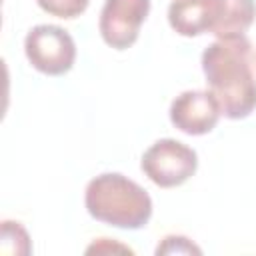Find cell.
Listing matches in <instances>:
<instances>
[{
  "instance_id": "9",
  "label": "cell",
  "mask_w": 256,
  "mask_h": 256,
  "mask_svg": "<svg viewBox=\"0 0 256 256\" xmlns=\"http://www.w3.org/2000/svg\"><path fill=\"white\" fill-rule=\"evenodd\" d=\"M0 252L2 254H16L26 256L32 252V242L26 228L20 222L4 220L0 230Z\"/></svg>"
},
{
  "instance_id": "10",
  "label": "cell",
  "mask_w": 256,
  "mask_h": 256,
  "mask_svg": "<svg viewBox=\"0 0 256 256\" xmlns=\"http://www.w3.org/2000/svg\"><path fill=\"white\" fill-rule=\"evenodd\" d=\"M36 4L50 16L72 20L78 18L90 4V0H36Z\"/></svg>"
},
{
  "instance_id": "3",
  "label": "cell",
  "mask_w": 256,
  "mask_h": 256,
  "mask_svg": "<svg viewBox=\"0 0 256 256\" xmlns=\"http://www.w3.org/2000/svg\"><path fill=\"white\" fill-rule=\"evenodd\" d=\"M140 168L156 186L176 188L196 174L198 156L184 142L174 138H162L156 140L142 154Z\"/></svg>"
},
{
  "instance_id": "11",
  "label": "cell",
  "mask_w": 256,
  "mask_h": 256,
  "mask_svg": "<svg viewBox=\"0 0 256 256\" xmlns=\"http://www.w3.org/2000/svg\"><path fill=\"white\" fill-rule=\"evenodd\" d=\"M156 254H202V250L186 236L170 234L162 238V242L156 246Z\"/></svg>"
},
{
  "instance_id": "6",
  "label": "cell",
  "mask_w": 256,
  "mask_h": 256,
  "mask_svg": "<svg viewBox=\"0 0 256 256\" xmlns=\"http://www.w3.org/2000/svg\"><path fill=\"white\" fill-rule=\"evenodd\" d=\"M170 122L188 136H202L216 128L222 112L210 90H186L170 104Z\"/></svg>"
},
{
  "instance_id": "5",
  "label": "cell",
  "mask_w": 256,
  "mask_h": 256,
  "mask_svg": "<svg viewBox=\"0 0 256 256\" xmlns=\"http://www.w3.org/2000/svg\"><path fill=\"white\" fill-rule=\"evenodd\" d=\"M150 12V0H106L100 12L98 30L114 50L130 48Z\"/></svg>"
},
{
  "instance_id": "8",
  "label": "cell",
  "mask_w": 256,
  "mask_h": 256,
  "mask_svg": "<svg viewBox=\"0 0 256 256\" xmlns=\"http://www.w3.org/2000/svg\"><path fill=\"white\" fill-rule=\"evenodd\" d=\"M256 20V2L254 0H224L222 16L212 32L216 38H230L244 34Z\"/></svg>"
},
{
  "instance_id": "12",
  "label": "cell",
  "mask_w": 256,
  "mask_h": 256,
  "mask_svg": "<svg viewBox=\"0 0 256 256\" xmlns=\"http://www.w3.org/2000/svg\"><path fill=\"white\" fill-rule=\"evenodd\" d=\"M86 252L88 254H92V252H96V254H106V252H128V254H132V248H128L124 244H118L110 238H98L92 246L86 248Z\"/></svg>"
},
{
  "instance_id": "4",
  "label": "cell",
  "mask_w": 256,
  "mask_h": 256,
  "mask_svg": "<svg viewBox=\"0 0 256 256\" xmlns=\"http://www.w3.org/2000/svg\"><path fill=\"white\" fill-rule=\"evenodd\" d=\"M24 54L34 70L46 76H62L74 66L76 44L64 28L38 24L24 38Z\"/></svg>"
},
{
  "instance_id": "7",
  "label": "cell",
  "mask_w": 256,
  "mask_h": 256,
  "mask_svg": "<svg viewBox=\"0 0 256 256\" xmlns=\"http://www.w3.org/2000/svg\"><path fill=\"white\" fill-rule=\"evenodd\" d=\"M224 0H174L168 6L170 28L186 38L212 34L220 22Z\"/></svg>"
},
{
  "instance_id": "2",
  "label": "cell",
  "mask_w": 256,
  "mask_h": 256,
  "mask_svg": "<svg viewBox=\"0 0 256 256\" xmlns=\"http://www.w3.org/2000/svg\"><path fill=\"white\" fill-rule=\"evenodd\" d=\"M84 206L94 220L124 230L144 228L152 216L150 194L120 172L92 178L84 192Z\"/></svg>"
},
{
  "instance_id": "1",
  "label": "cell",
  "mask_w": 256,
  "mask_h": 256,
  "mask_svg": "<svg viewBox=\"0 0 256 256\" xmlns=\"http://www.w3.org/2000/svg\"><path fill=\"white\" fill-rule=\"evenodd\" d=\"M202 72L222 116L240 120L256 110L254 54L246 34L216 38L202 52Z\"/></svg>"
}]
</instances>
